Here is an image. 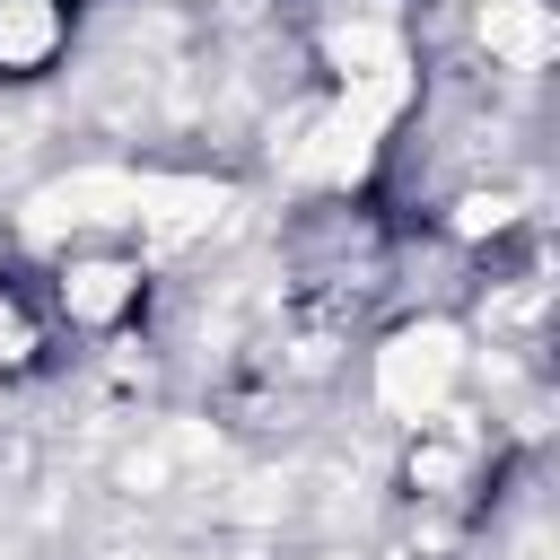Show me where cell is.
I'll use <instances>...</instances> for the list:
<instances>
[{
  "instance_id": "6da1fadb",
  "label": "cell",
  "mask_w": 560,
  "mask_h": 560,
  "mask_svg": "<svg viewBox=\"0 0 560 560\" xmlns=\"http://www.w3.org/2000/svg\"><path fill=\"white\" fill-rule=\"evenodd\" d=\"M44 289H52L61 332H122V324H140V306H149L140 254H70Z\"/></svg>"
},
{
  "instance_id": "7a4b0ae2",
  "label": "cell",
  "mask_w": 560,
  "mask_h": 560,
  "mask_svg": "<svg viewBox=\"0 0 560 560\" xmlns=\"http://www.w3.org/2000/svg\"><path fill=\"white\" fill-rule=\"evenodd\" d=\"M61 350V315H52V289L44 280H18L0 271V376H44Z\"/></svg>"
}]
</instances>
